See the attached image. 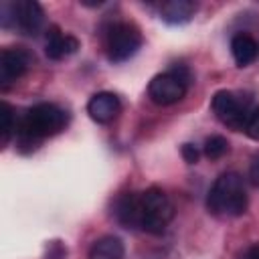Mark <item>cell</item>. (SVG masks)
<instances>
[{"label":"cell","instance_id":"obj_1","mask_svg":"<svg viewBox=\"0 0 259 259\" xmlns=\"http://www.w3.org/2000/svg\"><path fill=\"white\" fill-rule=\"evenodd\" d=\"M65 123L67 113L61 107H57L55 103H36L18 119V140L22 146L32 144L34 148V144H38L40 140L59 134Z\"/></svg>","mask_w":259,"mask_h":259},{"label":"cell","instance_id":"obj_2","mask_svg":"<svg viewBox=\"0 0 259 259\" xmlns=\"http://www.w3.org/2000/svg\"><path fill=\"white\" fill-rule=\"evenodd\" d=\"M206 206L212 214L221 217H241L247 210V194L243 178L237 172L221 174L206 196Z\"/></svg>","mask_w":259,"mask_h":259},{"label":"cell","instance_id":"obj_3","mask_svg":"<svg viewBox=\"0 0 259 259\" xmlns=\"http://www.w3.org/2000/svg\"><path fill=\"white\" fill-rule=\"evenodd\" d=\"M174 217L170 198L156 186L140 194V229L150 235H162Z\"/></svg>","mask_w":259,"mask_h":259},{"label":"cell","instance_id":"obj_4","mask_svg":"<svg viewBox=\"0 0 259 259\" xmlns=\"http://www.w3.org/2000/svg\"><path fill=\"white\" fill-rule=\"evenodd\" d=\"M0 24L2 28H18L26 36H36L45 24V12L34 0H16L2 2L0 6Z\"/></svg>","mask_w":259,"mask_h":259},{"label":"cell","instance_id":"obj_5","mask_svg":"<svg viewBox=\"0 0 259 259\" xmlns=\"http://www.w3.org/2000/svg\"><path fill=\"white\" fill-rule=\"evenodd\" d=\"M190 85V73L184 67H176L172 71L156 75L148 85V95L156 105H172L178 103Z\"/></svg>","mask_w":259,"mask_h":259},{"label":"cell","instance_id":"obj_6","mask_svg":"<svg viewBox=\"0 0 259 259\" xmlns=\"http://www.w3.org/2000/svg\"><path fill=\"white\" fill-rule=\"evenodd\" d=\"M140 47H142V34L130 22H115L105 34V51L111 63H123L132 59Z\"/></svg>","mask_w":259,"mask_h":259},{"label":"cell","instance_id":"obj_7","mask_svg":"<svg viewBox=\"0 0 259 259\" xmlns=\"http://www.w3.org/2000/svg\"><path fill=\"white\" fill-rule=\"evenodd\" d=\"M210 105H212L214 115H217L225 125H229L231 130H243L249 109H247V105H245L233 91H227V89L217 91V93L212 95Z\"/></svg>","mask_w":259,"mask_h":259},{"label":"cell","instance_id":"obj_8","mask_svg":"<svg viewBox=\"0 0 259 259\" xmlns=\"http://www.w3.org/2000/svg\"><path fill=\"white\" fill-rule=\"evenodd\" d=\"M32 63V57L24 49H4L0 53V87L8 89L16 79H20Z\"/></svg>","mask_w":259,"mask_h":259},{"label":"cell","instance_id":"obj_9","mask_svg":"<svg viewBox=\"0 0 259 259\" xmlns=\"http://www.w3.org/2000/svg\"><path fill=\"white\" fill-rule=\"evenodd\" d=\"M121 109V103H119V97L115 93H109V91H99L95 93L89 103H87V113L91 115L93 121L97 123H109L111 119L117 117Z\"/></svg>","mask_w":259,"mask_h":259},{"label":"cell","instance_id":"obj_10","mask_svg":"<svg viewBox=\"0 0 259 259\" xmlns=\"http://www.w3.org/2000/svg\"><path fill=\"white\" fill-rule=\"evenodd\" d=\"M79 49V40L73 34H65L61 32L59 26H49L47 28V42H45V53L49 59L53 61H61L73 53H77Z\"/></svg>","mask_w":259,"mask_h":259},{"label":"cell","instance_id":"obj_11","mask_svg":"<svg viewBox=\"0 0 259 259\" xmlns=\"http://www.w3.org/2000/svg\"><path fill=\"white\" fill-rule=\"evenodd\" d=\"M113 214L117 223L125 229H140V194L125 192L117 196L113 204Z\"/></svg>","mask_w":259,"mask_h":259},{"label":"cell","instance_id":"obj_12","mask_svg":"<svg viewBox=\"0 0 259 259\" xmlns=\"http://www.w3.org/2000/svg\"><path fill=\"white\" fill-rule=\"evenodd\" d=\"M231 53L239 67H247L259 57V45L251 34L239 32L231 40Z\"/></svg>","mask_w":259,"mask_h":259},{"label":"cell","instance_id":"obj_13","mask_svg":"<svg viewBox=\"0 0 259 259\" xmlns=\"http://www.w3.org/2000/svg\"><path fill=\"white\" fill-rule=\"evenodd\" d=\"M196 12V2L192 0H170L162 4L160 18L168 24H184L188 22Z\"/></svg>","mask_w":259,"mask_h":259},{"label":"cell","instance_id":"obj_14","mask_svg":"<svg viewBox=\"0 0 259 259\" xmlns=\"http://www.w3.org/2000/svg\"><path fill=\"white\" fill-rule=\"evenodd\" d=\"M87 259H123V243L113 235H105L91 245Z\"/></svg>","mask_w":259,"mask_h":259},{"label":"cell","instance_id":"obj_15","mask_svg":"<svg viewBox=\"0 0 259 259\" xmlns=\"http://www.w3.org/2000/svg\"><path fill=\"white\" fill-rule=\"evenodd\" d=\"M0 117H2V125H0V146L6 148L10 138L16 134V125H18V119H14V111L12 107L2 101L0 103Z\"/></svg>","mask_w":259,"mask_h":259},{"label":"cell","instance_id":"obj_16","mask_svg":"<svg viewBox=\"0 0 259 259\" xmlns=\"http://www.w3.org/2000/svg\"><path fill=\"white\" fill-rule=\"evenodd\" d=\"M229 152V142L223 136H210L204 142V156L210 160H219Z\"/></svg>","mask_w":259,"mask_h":259},{"label":"cell","instance_id":"obj_17","mask_svg":"<svg viewBox=\"0 0 259 259\" xmlns=\"http://www.w3.org/2000/svg\"><path fill=\"white\" fill-rule=\"evenodd\" d=\"M243 132L251 140H259V107L249 109L247 119H245V125H243Z\"/></svg>","mask_w":259,"mask_h":259},{"label":"cell","instance_id":"obj_18","mask_svg":"<svg viewBox=\"0 0 259 259\" xmlns=\"http://www.w3.org/2000/svg\"><path fill=\"white\" fill-rule=\"evenodd\" d=\"M182 158H184L188 164H196V160H198V150H196L192 144H184V146H182Z\"/></svg>","mask_w":259,"mask_h":259},{"label":"cell","instance_id":"obj_19","mask_svg":"<svg viewBox=\"0 0 259 259\" xmlns=\"http://www.w3.org/2000/svg\"><path fill=\"white\" fill-rule=\"evenodd\" d=\"M249 180L253 186H259V154L253 158V162L249 166Z\"/></svg>","mask_w":259,"mask_h":259},{"label":"cell","instance_id":"obj_20","mask_svg":"<svg viewBox=\"0 0 259 259\" xmlns=\"http://www.w3.org/2000/svg\"><path fill=\"white\" fill-rule=\"evenodd\" d=\"M239 259H259V245H251V247H247V249L239 255Z\"/></svg>","mask_w":259,"mask_h":259}]
</instances>
